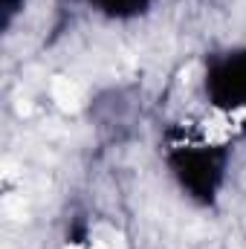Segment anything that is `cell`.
Returning a JSON list of instances; mask_svg holds the SVG:
<instances>
[{
  "label": "cell",
  "instance_id": "cell-3",
  "mask_svg": "<svg viewBox=\"0 0 246 249\" xmlns=\"http://www.w3.org/2000/svg\"><path fill=\"white\" fill-rule=\"evenodd\" d=\"M72 3H84L110 20H136V18H145L157 0H72Z\"/></svg>",
  "mask_w": 246,
  "mask_h": 249
},
{
  "label": "cell",
  "instance_id": "cell-4",
  "mask_svg": "<svg viewBox=\"0 0 246 249\" xmlns=\"http://www.w3.org/2000/svg\"><path fill=\"white\" fill-rule=\"evenodd\" d=\"M23 9H26V0H0V32L3 35L18 23Z\"/></svg>",
  "mask_w": 246,
  "mask_h": 249
},
{
  "label": "cell",
  "instance_id": "cell-1",
  "mask_svg": "<svg viewBox=\"0 0 246 249\" xmlns=\"http://www.w3.org/2000/svg\"><path fill=\"white\" fill-rule=\"evenodd\" d=\"M162 160L185 197L194 206L211 209L229 180L232 145L211 139L194 124H174L162 136Z\"/></svg>",
  "mask_w": 246,
  "mask_h": 249
},
{
  "label": "cell",
  "instance_id": "cell-2",
  "mask_svg": "<svg viewBox=\"0 0 246 249\" xmlns=\"http://www.w3.org/2000/svg\"><path fill=\"white\" fill-rule=\"evenodd\" d=\"M203 96L220 116L246 113V47L211 53L203 70Z\"/></svg>",
  "mask_w": 246,
  "mask_h": 249
}]
</instances>
